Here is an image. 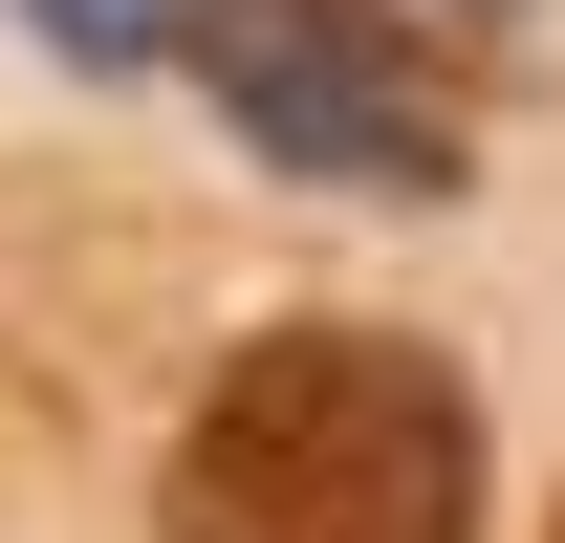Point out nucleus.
Masks as SVG:
<instances>
[{"label": "nucleus", "instance_id": "f257e3e1", "mask_svg": "<svg viewBox=\"0 0 565 543\" xmlns=\"http://www.w3.org/2000/svg\"><path fill=\"white\" fill-rule=\"evenodd\" d=\"M174 543H479V392L414 327H305L217 348L174 413Z\"/></svg>", "mask_w": 565, "mask_h": 543}, {"label": "nucleus", "instance_id": "f03ea898", "mask_svg": "<svg viewBox=\"0 0 565 543\" xmlns=\"http://www.w3.org/2000/svg\"><path fill=\"white\" fill-rule=\"evenodd\" d=\"M196 87H217V131L262 174H305V196H457L479 174V87L435 66L414 22H370V0H217Z\"/></svg>", "mask_w": 565, "mask_h": 543}, {"label": "nucleus", "instance_id": "7ed1b4c3", "mask_svg": "<svg viewBox=\"0 0 565 543\" xmlns=\"http://www.w3.org/2000/svg\"><path fill=\"white\" fill-rule=\"evenodd\" d=\"M22 22H44L66 66H174V44H196L217 0H22Z\"/></svg>", "mask_w": 565, "mask_h": 543}, {"label": "nucleus", "instance_id": "20e7f679", "mask_svg": "<svg viewBox=\"0 0 565 543\" xmlns=\"http://www.w3.org/2000/svg\"><path fill=\"white\" fill-rule=\"evenodd\" d=\"M370 22H414L435 66H457V44H500V22H522V0H370Z\"/></svg>", "mask_w": 565, "mask_h": 543}, {"label": "nucleus", "instance_id": "39448f33", "mask_svg": "<svg viewBox=\"0 0 565 543\" xmlns=\"http://www.w3.org/2000/svg\"><path fill=\"white\" fill-rule=\"evenodd\" d=\"M544 543H565V500H544Z\"/></svg>", "mask_w": 565, "mask_h": 543}]
</instances>
